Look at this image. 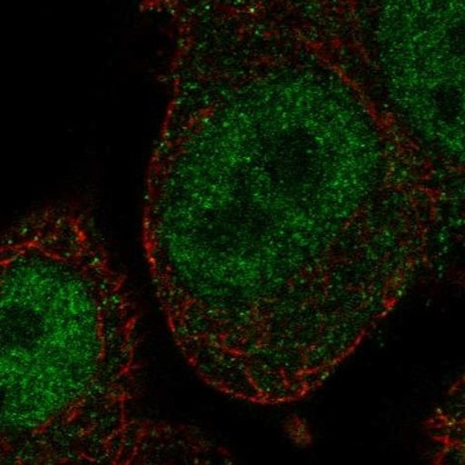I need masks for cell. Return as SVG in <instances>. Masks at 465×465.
Instances as JSON below:
<instances>
[{
    "instance_id": "cell-1",
    "label": "cell",
    "mask_w": 465,
    "mask_h": 465,
    "mask_svg": "<svg viewBox=\"0 0 465 465\" xmlns=\"http://www.w3.org/2000/svg\"><path fill=\"white\" fill-rule=\"evenodd\" d=\"M2 298L0 464L151 463L164 421L136 415L138 313L84 212L4 234Z\"/></svg>"
}]
</instances>
